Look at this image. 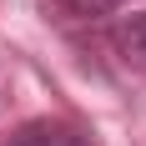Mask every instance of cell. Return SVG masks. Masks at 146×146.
<instances>
[{"label":"cell","mask_w":146,"mask_h":146,"mask_svg":"<svg viewBox=\"0 0 146 146\" xmlns=\"http://www.w3.org/2000/svg\"><path fill=\"white\" fill-rule=\"evenodd\" d=\"M116 45H121V56L131 60V66H146V10L126 15L116 25Z\"/></svg>","instance_id":"7a4b0ae2"},{"label":"cell","mask_w":146,"mask_h":146,"mask_svg":"<svg viewBox=\"0 0 146 146\" xmlns=\"http://www.w3.org/2000/svg\"><path fill=\"white\" fill-rule=\"evenodd\" d=\"M71 15H111V10H121L126 0H60Z\"/></svg>","instance_id":"3957f363"},{"label":"cell","mask_w":146,"mask_h":146,"mask_svg":"<svg viewBox=\"0 0 146 146\" xmlns=\"http://www.w3.org/2000/svg\"><path fill=\"white\" fill-rule=\"evenodd\" d=\"M5 146H86V141H81V131L66 126V121H25L20 131H10Z\"/></svg>","instance_id":"6da1fadb"}]
</instances>
